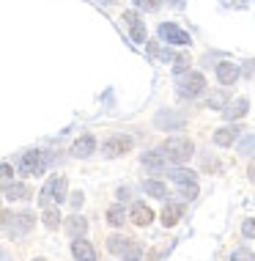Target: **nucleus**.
<instances>
[{
  "label": "nucleus",
  "mask_w": 255,
  "mask_h": 261,
  "mask_svg": "<svg viewBox=\"0 0 255 261\" xmlns=\"http://www.w3.org/2000/svg\"><path fill=\"white\" fill-rule=\"evenodd\" d=\"M11 179H14V168H11V165H6V162H3V165H0V190H3L6 185H9Z\"/></svg>",
  "instance_id": "27"
},
{
  "label": "nucleus",
  "mask_w": 255,
  "mask_h": 261,
  "mask_svg": "<svg viewBox=\"0 0 255 261\" xmlns=\"http://www.w3.org/2000/svg\"><path fill=\"white\" fill-rule=\"evenodd\" d=\"M96 151V138L94 135H80L74 140V146H72V154L74 157H91V154Z\"/></svg>",
  "instance_id": "9"
},
{
  "label": "nucleus",
  "mask_w": 255,
  "mask_h": 261,
  "mask_svg": "<svg viewBox=\"0 0 255 261\" xmlns=\"http://www.w3.org/2000/svg\"><path fill=\"white\" fill-rule=\"evenodd\" d=\"M124 22H126V25H137V22H140L137 11H124Z\"/></svg>",
  "instance_id": "33"
},
{
  "label": "nucleus",
  "mask_w": 255,
  "mask_h": 261,
  "mask_svg": "<svg viewBox=\"0 0 255 261\" xmlns=\"http://www.w3.org/2000/svg\"><path fill=\"white\" fill-rule=\"evenodd\" d=\"M129 149H132V138H126V135H112L110 140L102 143L104 157H121V154H126Z\"/></svg>",
  "instance_id": "4"
},
{
  "label": "nucleus",
  "mask_w": 255,
  "mask_h": 261,
  "mask_svg": "<svg viewBox=\"0 0 255 261\" xmlns=\"http://www.w3.org/2000/svg\"><path fill=\"white\" fill-rule=\"evenodd\" d=\"M231 261H255V256H252V250H247V248H236L231 253Z\"/></svg>",
  "instance_id": "26"
},
{
  "label": "nucleus",
  "mask_w": 255,
  "mask_h": 261,
  "mask_svg": "<svg viewBox=\"0 0 255 261\" xmlns=\"http://www.w3.org/2000/svg\"><path fill=\"white\" fill-rule=\"evenodd\" d=\"M41 220H44V225L49 231H58L61 228V212L55 206H44V217H41Z\"/></svg>",
  "instance_id": "19"
},
{
  "label": "nucleus",
  "mask_w": 255,
  "mask_h": 261,
  "mask_svg": "<svg viewBox=\"0 0 255 261\" xmlns=\"http://www.w3.org/2000/svg\"><path fill=\"white\" fill-rule=\"evenodd\" d=\"M146 193H148V195H154V198H165V195H167V187L162 185V181L151 179V181H146Z\"/></svg>",
  "instance_id": "23"
},
{
  "label": "nucleus",
  "mask_w": 255,
  "mask_h": 261,
  "mask_svg": "<svg viewBox=\"0 0 255 261\" xmlns=\"http://www.w3.org/2000/svg\"><path fill=\"white\" fill-rule=\"evenodd\" d=\"M102 3H112V0H102Z\"/></svg>",
  "instance_id": "38"
},
{
  "label": "nucleus",
  "mask_w": 255,
  "mask_h": 261,
  "mask_svg": "<svg viewBox=\"0 0 255 261\" xmlns=\"http://www.w3.org/2000/svg\"><path fill=\"white\" fill-rule=\"evenodd\" d=\"M72 256L77 261H96V250H94V245H91V242H85L82 237H77L72 242Z\"/></svg>",
  "instance_id": "8"
},
{
  "label": "nucleus",
  "mask_w": 255,
  "mask_h": 261,
  "mask_svg": "<svg viewBox=\"0 0 255 261\" xmlns=\"http://www.w3.org/2000/svg\"><path fill=\"white\" fill-rule=\"evenodd\" d=\"M247 108H250V102L244 99H236V102H231L228 105V110H225V118H242V116H247Z\"/></svg>",
  "instance_id": "17"
},
{
  "label": "nucleus",
  "mask_w": 255,
  "mask_h": 261,
  "mask_svg": "<svg viewBox=\"0 0 255 261\" xmlns=\"http://www.w3.org/2000/svg\"><path fill=\"white\" fill-rule=\"evenodd\" d=\"M129 28H132V39L137 41V44H143V41H146V28L140 25V22L137 25H129Z\"/></svg>",
  "instance_id": "30"
},
{
  "label": "nucleus",
  "mask_w": 255,
  "mask_h": 261,
  "mask_svg": "<svg viewBox=\"0 0 255 261\" xmlns=\"http://www.w3.org/2000/svg\"><path fill=\"white\" fill-rule=\"evenodd\" d=\"M250 179H252V181H255V160H252V162H250Z\"/></svg>",
  "instance_id": "37"
},
{
  "label": "nucleus",
  "mask_w": 255,
  "mask_h": 261,
  "mask_svg": "<svg viewBox=\"0 0 255 261\" xmlns=\"http://www.w3.org/2000/svg\"><path fill=\"white\" fill-rule=\"evenodd\" d=\"M236 135H239L236 126H233V129H231V126H222V129H217V132H214V143H217V146H231Z\"/></svg>",
  "instance_id": "18"
},
{
  "label": "nucleus",
  "mask_w": 255,
  "mask_h": 261,
  "mask_svg": "<svg viewBox=\"0 0 255 261\" xmlns=\"http://www.w3.org/2000/svg\"><path fill=\"white\" fill-rule=\"evenodd\" d=\"M181 212H184L181 203H167L165 212H162V223H165L167 228H170V225H176V223H179V217H181Z\"/></svg>",
  "instance_id": "16"
},
{
  "label": "nucleus",
  "mask_w": 255,
  "mask_h": 261,
  "mask_svg": "<svg viewBox=\"0 0 255 261\" xmlns=\"http://www.w3.org/2000/svg\"><path fill=\"white\" fill-rule=\"evenodd\" d=\"M242 234H244V237H255V220H244Z\"/></svg>",
  "instance_id": "34"
},
{
  "label": "nucleus",
  "mask_w": 255,
  "mask_h": 261,
  "mask_svg": "<svg viewBox=\"0 0 255 261\" xmlns=\"http://www.w3.org/2000/svg\"><path fill=\"white\" fill-rule=\"evenodd\" d=\"M33 261H44V258H33Z\"/></svg>",
  "instance_id": "39"
},
{
  "label": "nucleus",
  "mask_w": 255,
  "mask_h": 261,
  "mask_svg": "<svg viewBox=\"0 0 255 261\" xmlns=\"http://www.w3.org/2000/svg\"><path fill=\"white\" fill-rule=\"evenodd\" d=\"M143 256V248H140V242H134V239H126V248L121 250V258L124 261H137Z\"/></svg>",
  "instance_id": "20"
},
{
  "label": "nucleus",
  "mask_w": 255,
  "mask_h": 261,
  "mask_svg": "<svg viewBox=\"0 0 255 261\" xmlns=\"http://www.w3.org/2000/svg\"><path fill=\"white\" fill-rule=\"evenodd\" d=\"M195 146L189 138H170L165 140V146H162V154H165L167 162H176V165H184V162H189L192 157Z\"/></svg>",
  "instance_id": "1"
},
{
  "label": "nucleus",
  "mask_w": 255,
  "mask_h": 261,
  "mask_svg": "<svg viewBox=\"0 0 255 261\" xmlns=\"http://www.w3.org/2000/svg\"><path fill=\"white\" fill-rule=\"evenodd\" d=\"M170 179H173L176 185H189V181H195V173L187 171V168H176V171L170 173Z\"/></svg>",
  "instance_id": "22"
},
{
  "label": "nucleus",
  "mask_w": 255,
  "mask_h": 261,
  "mask_svg": "<svg viewBox=\"0 0 255 261\" xmlns=\"http://www.w3.org/2000/svg\"><path fill=\"white\" fill-rule=\"evenodd\" d=\"M85 231H88V220H85L82 215H72V217L66 220V234H69V237L77 239V237H82Z\"/></svg>",
  "instance_id": "14"
},
{
  "label": "nucleus",
  "mask_w": 255,
  "mask_h": 261,
  "mask_svg": "<svg viewBox=\"0 0 255 261\" xmlns=\"http://www.w3.org/2000/svg\"><path fill=\"white\" fill-rule=\"evenodd\" d=\"M143 165L148 168V171L159 173V171H165L167 160H165V154H162V151H148V154H143Z\"/></svg>",
  "instance_id": "15"
},
{
  "label": "nucleus",
  "mask_w": 255,
  "mask_h": 261,
  "mask_svg": "<svg viewBox=\"0 0 255 261\" xmlns=\"http://www.w3.org/2000/svg\"><path fill=\"white\" fill-rule=\"evenodd\" d=\"M134 6H137V9H146V11H159L162 0H134Z\"/></svg>",
  "instance_id": "29"
},
{
  "label": "nucleus",
  "mask_w": 255,
  "mask_h": 261,
  "mask_svg": "<svg viewBox=\"0 0 255 261\" xmlns=\"http://www.w3.org/2000/svg\"><path fill=\"white\" fill-rule=\"evenodd\" d=\"M3 193H6V198H9V201H25V198H31V187L19 185V181H9V185L3 187Z\"/></svg>",
  "instance_id": "13"
},
{
  "label": "nucleus",
  "mask_w": 255,
  "mask_h": 261,
  "mask_svg": "<svg viewBox=\"0 0 255 261\" xmlns=\"http://www.w3.org/2000/svg\"><path fill=\"white\" fill-rule=\"evenodd\" d=\"M47 168V160L41 151H25L19 160V173L22 176H41Z\"/></svg>",
  "instance_id": "3"
},
{
  "label": "nucleus",
  "mask_w": 255,
  "mask_h": 261,
  "mask_svg": "<svg viewBox=\"0 0 255 261\" xmlns=\"http://www.w3.org/2000/svg\"><path fill=\"white\" fill-rule=\"evenodd\" d=\"M159 36L167 41V44H189V33H184L181 28H176L173 22H165V25H159Z\"/></svg>",
  "instance_id": "7"
},
{
  "label": "nucleus",
  "mask_w": 255,
  "mask_h": 261,
  "mask_svg": "<svg viewBox=\"0 0 255 261\" xmlns=\"http://www.w3.org/2000/svg\"><path fill=\"white\" fill-rule=\"evenodd\" d=\"M9 223H11V212H3V209H0V231L9 228Z\"/></svg>",
  "instance_id": "35"
},
{
  "label": "nucleus",
  "mask_w": 255,
  "mask_h": 261,
  "mask_svg": "<svg viewBox=\"0 0 255 261\" xmlns=\"http://www.w3.org/2000/svg\"><path fill=\"white\" fill-rule=\"evenodd\" d=\"M126 248V237H121V234H112L110 239H107V250L112 253V256H121V250Z\"/></svg>",
  "instance_id": "21"
},
{
  "label": "nucleus",
  "mask_w": 255,
  "mask_h": 261,
  "mask_svg": "<svg viewBox=\"0 0 255 261\" xmlns=\"http://www.w3.org/2000/svg\"><path fill=\"white\" fill-rule=\"evenodd\" d=\"M189 63H192V61H189V55H187V53L176 55V58H173V72H176V74H184V72L189 69Z\"/></svg>",
  "instance_id": "25"
},
{
  "label": "nucleus",
  "mask_w": 255,
  "mask_h": 261,
  "mask_svg": "<svg viewBox=\"0 0 255 261\" xmlns=\"http://www.w3.org/2000/svg\"><path fill=\"white\" fill-rule=\"evenodd\" d=\"M124 220H126V215H124L121 206H110L107 209V223L110 225H116V228H118V225H124Z\"/></svg>",
  "instance_id": "24"
},
{
  "label": "nucleus",
  "mask_w": 255,
  "mask_h": 261,
  "mask_svg": "<svg viewBox=\"0 0 255 261\" xmlns=\"http://www.w3.org/2000/svg\"><path fill=\"white\" fill-rule=\"evenodd\" d=\"M222 105H225V94H222V91H219V94H214V96H211L209 108H222Z\"/></svg>",
  "instance_id": "32"
},
{
  "label": "nucleus",
  "mask_w": 255,
  "mask_h": 261,
  "mask_svg": "<svg viewBox=\"0 0 255 261\" xmlns=\"http://www.w3.org/2000/svg\"><path fill=\"white\" fill-rule=\"evenodd\" d=\"M179 88H181L184 96H197V94H203V88H206V77L197 74V72H189L187 77L179 80Z\"/></svg>",
  "instance_id": "5"
},
{
  "label": "nucleus",
  "mask_w": 255,
  "mask_h": 261,
  "mask_svg": "<svg viewBox=\"0 0 255 261\" xmlns=\"http://www.w3.org/2000/svg\"><path fill=\"white\" fill-rule=\"evenodd\" d=\"M33 220H36V217H33L31 212H19L17 217L11 215V223H14V225H11V234H14V237H22V234H27V231L33 228Z\"/></svg>",
  "instance_id": "10"
},
{
  "label": "nucleus",
  "mask_w": 255,
  "mask_h": 261,
  "mask_svg": "<svg viewBox=\"0 0 255 261\" xmlns=\"http://www.w3.org/2000/svg\"><path fill=\"white\" fill-rule=\"evenodd\" d=\"M217 80L222 83V86H233V83L239 80V69L233 66V63H228V61H222L217 66Z\"/></svg>",
  "instance_id": "12"
},
{
  "label": "nucleus",
  "mask_w": 255,
  "mask_h": 261,
  "mask_svg": "<svg viewBox=\"0 0 255 261\" xmlns=\"http://www.w3.org/2000/svg\"><path fill=\"white\" fill-rule=\"evenodd\" d=\"M66 190H69V181L63 179V176H55V179H49L44 185V190L39 193V203L41 206H49V203L66 201Z\"/></svg>",
  "instance_id": "2"
},
{
  "label": "nucleus",
  "mask_w": 255,
  "mask_h": 261,
  "mask_svg": "<svg viewBox=\"0 0 255 261\" xmlns=\"http://www.w3.org/2000/svg\"><path fill=\"white\" fill-rule=\"evenodd\" d=\"M181 195H184V198H189V201L197 198V185H195V181H189V185H181Z\"/></svg>",
  "instance_id": "31"
},
{
  "label": "nucleus",
  "mask_w": 255,
  "mask_h": 261,
  "mask_svg": "<svg viewBox=\"0 0 255 261\" xmlns=\"http://www.w3.org/2000/svg\"><path fill=\"white\" fill-rule=\"evenodd\" d=\"M69 201H72V206H82V193H74Z\"/></svg>",
  "instance_id": "36"
},
{
  "label": "nucleus",
  "mask_w": 255,
  "mask_h": 261,
  "mask_svg": "<svg viewBox=\"0 0 255 261\" xmlns=\"http://www.w3.org/2000/svg\"><path fill=\"white\" fill-rule=\"evenodd\" d=\"M129 220L134 223V225H140V228H143V225H148L154 220V212L146 206V203H134L132 206V212H129Z\"/></svg>",
  "instance_id": "11"
},
{
  "label": "nucleus",
  "mask_w": 255,
  "mask_h": 261,
  "mask_svg": "<svg viewBox=\"0 0 255 261\" xmlns=\"http://www.w3.org/2000/svg\"><path fill=\"white\" fill-rule=\"evenodd\" d=\"M184 124H187V116H181V113H176V110H159L157 113V126L159 129L176 132V129H181Z\"/></svg>",
  "instance_id": "6"
},
{
  "label": "nucleus",
  "mask_w": 255,
  "mask_h": 261,
  "mask_svg": "<svg viewBox=\"0 0 255 261\" xmlns=\"http://www.w3.org/2000/svg\"><path fill=\"white\" fill-rule=\"evenodd\" d=\"M252 151H255V135H247L239 143V154H252Z\"/></svg>",
  "instance_id": "28"
}]
</instances>
